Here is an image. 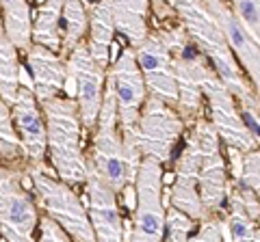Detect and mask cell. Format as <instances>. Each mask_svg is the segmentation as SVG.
<instances>
[{"label": "cell", "instance_id": "3957f363", "mask_svg": "<svg viewBox=\"0 0 260 242\" xmlns=\"http://www.w3.org/2000/svg\"><path fill=\"white\" fill-rule=\"evenodd\" d=\"M46 121V151L63 184L76 186L87 180L83 154V126L74 100L54 98L42 104Z\"/></svg>", "mask_w": 260, "mask_h": 242}, {"label": "cell", "instance_id": "8fae6325", "mask_svg": "<svg viewBox=\"0 0 260 242\" xmlns=\"http://www.w3.org/2000/svg\"><path fill=\"white\" fill-rule=\"evenodd\" d=\"M107 80L111 85L113 98H115L117 106V128L121 136H135L137 121H139V112L145 98H148V89H145L143 76L135 61V52L126 48L115 63H113L111 71L107 74Z\"/></svg>", "mask_w": 260, "mask_h": 242}, {"label": "cell", "instance_id": "7402d4cb", "mask_svg": "<svg viewBox=\"0 0 260 242\" xmlns=\"http://www.w3.org/2000/svg\"><path fill=\"white\" fill-rule=\"evenodd\" d=\"M61 0H50V3H42L35 9V18H32V30H30V42L32 46L46 48L50 52L61 50Z\"/></svg>", "mask_w": 260, "mask_h": 242}, {"label": "cell", "instance_id": "9c48e42d", "mask_svg": "<svg viewBox=\"0 0 260 242\" xmlns=\"http://www.w3.org/2000/svg\"><path fill=\"white\" fill-rule=\"evenodd\" d=\"M184 132V121L176 112V108L167 106L162 100L148 95L137 121V147L141 158H152L158 165H167L172 158L174 145Z\"/></svg>", "mask_w": 260, "mask_h": 242}, {"label": "cell", "instance_id": "7c38bea8", "mask_svg": "<svg viewBox=\"0 0 260 242\" xmlns=\"http://www.w3.org/2000/svg\"><path fill=\"white\" fill-rule=\"evenodd\" d=\"M202 95L208 102L210 110V128L217 132L219 141H223L230 149H237L241 154H249V151L258 149V141L251 139V134L245 130L239 115V108L234 104V98L228 93V89L219 83L215 71L210 69L204 85H202Z\"/></svg>", "mask_w": 260, "mask_h": 242}, {"label": "cell", "instance_id": "f546056e", "mask_svg": "<svg viewBox=\"0 0 260 242\" xmlns=\"http://www.w3.org/2000/svg\"><path fill=\"white\" fill-rule=\"evenodd\" d=\"M186 242H223L221 216H210V219L202 221L200 231L195 233V236H189Z\"/></svg>", "mask_w": 260, "mask_h": 242}, {"label": "cell", "instance_id": "ffe728a7", "mask_svg": "<svg viewBox=\"0 0 260 242\" xmlns=\"http://www.w3.org/2000/svg\"><path fill=\"white\" fill-rule=\"evenodd\" d=\"M109 5H111L115 30L128 39L130 50L139 48L150 33L148 30L150 3H145V0H126V3H109Z\"/></svg>", "mask_w": 260, "mask_h": 242}, {"label": "cell", "instance_id": "4dcf8cb0", "mask_svg": "<svg viewBox=\"0 0 260 242\" xmlns=\"http://www.w3.org/2000/svg\"><path fill=\"white\" fill-rule=\"evenodd\" d=\"M37 242H70V240L59 225L50 221L48 216H44V219L39 221V240Z\"/></svg>", "mask_w": 260, "mask_h": 242}, {"label": "cell", "instance_id": "44dd1931", "mask_svg": "<svg viewBox=\"0 0 260 242\" xmlns=\"http://www.w3.org/2000/svg\"><path fill=\"white\" fill-rule=\"evenodd\" d=\"M0 18H3V33L15 50L26 52L32 46V7L24 0H3L0 3Z\"/></svg>", "mask_w": 260, "mask_h": 242}, {"label": "cell", "instance_id": "603a6c76", "mask_svg": "<svg viewBox=\"0 0 260 242\" xmlns=\"http://www.w3.org/2000/svg\"><path fill=\"white\" fill-rule=\"evenodd\" d=\"M228 212L221 219V233L223 242H258V227L256 221L249 219V214L243 208L239 195L228 184Z\"/></svg>", "mask_w": 260, "mask_h": 242}, {"label": "cell", "instance_id": "1f68e13d", "mask_svg": "<svg viewBox=\"0 0 260 242\" xmlns=\"http://www.w3.org/2000/svg\"><path fill=\"white\" fill-rule=\"evenodd\" d=\"M0 35H5V33H3V18H0Z\"/></svg>", "mask_w": 260, "mask_h": 242}, {"label": "cell", "instance_id": "8992f818", "mask_svg": "<svg viewBox=\"0 0 260 242\" xmlns=\"http://www.w3.org/2000/svg\"><path fill=\"white\" fill-rule=\"evenodd\" d=\"M162 201V165L152 158H141L135 177V208L130 229L124 231V242H162L165 236Z\"/></svg>", "mask_w": 260, "mask_h": 242}, {"label": "cell", "instance_id": "4316f807", "mask_svg": "<svg viewBox=\"0 0 260 242\" xmlns=\"http://www.w3.org/2000/svg\"><path fill=\"white\" fill-rule=\"evenodd\" d=\"M232 15L241 24V28L258 44L260 42V3L258 0H234L228 3Z\"/></svg>", "mask_w": 260, "mask_h": 242}, {"label": "cell", "instance_id": "ac0fdd59", "mask_svg": "<svg viewBox=\"0 0 260 242\" xmlns=\"http://www.w3.org/2000/svg\"><path fill=\"white\" fill-rule=\"evenodd\" d=\"M26 61L32 78V95H35L37 104L61 98V91L65 87V63L61 56L46 48L30 46L26 50Z\"/></svg>", "mask_w": 260, "mask_h": 242}, {"label": "cell", "instance_id": "5bb4252c", "mask_svg": "<svg viewBox=\"0 0 260 242\" xmlns=\"http://www.w3.org/2000/svg\"><path fill=\"white\" fill-rule=\"evenodd\" d=\"M87 195H89V223L93 229L95 242H124V221L119 214L117 195L109 188V184L95 173V169L87 163Z\"/></svg>", "mask_w": 260, "mask_h": 242}, {"label": "cell", "instance_id": "83f0119b", "mask_svg": "<svg viewBox=\"0 0 260 242\" xmlns=\"http://www.w3.org/2000/svg\"><path fill=\"white\" fill-rule=\"evenodd\" d=\"M195 227V221H191L189 216H184L182 212L169 208L165 212V236L162 242H186L191 236V231Z\"/></svg>", "mask_w": 260, "mask_h": 242}, {"label": "cell", "instance_id": "d4e9b609", "mask_svg": "<svg viewBox=\"0 0 260 242\" xmlns=\"http://www.w3.org/2000/svg\"><path fill=\"white\" fill-rule=\"evenodd\" d=\"M0 167L13 169V171H22V169L28 167L18 132L13 128L11 110L3 100H0Z\"/></svg>", "mask_w": 260, "mask_h": 242}, {"label": "cell", "instance_id": "e0dca14e", "mask_svg": "<svg viewBox=\"0 0 260 242\" xmlns=\"http://www.w3.org/2000/svg\"><path fill=\"white\" fill-rule=\"evenodd\" d=\"M204 5L210 11V15L217 20L219 28H221V33H223L225 44H228V48H230V52L234 56V61H239L243 65V69H245L243 76H245L249 80V85H254V89L258 91V85H260V50H258V44L241 28V24L232 15L228 3H221V0H208V3H204Z\"/></svg>", "mask_w": 260, "mask_h": 242}, {"label": "cell", "instance_id": "f1b7e54d", "mask_svg": "<svg viewBox=\"0 0 260 242\" xmlns=\"http://www.w3.org/2000/svg\"><path fill=\"white\" fill-rule=\"evenodd\" d=\"M258 173H260V158H258V149H254V151H249V154H243L241 173L232 184L243 190H249V192H256L258 195V190H260V175Z\"/></svg>", "mask_w": 260, "mask_h": 242}, {"label": "cell", "instance_id": "4fadbf2b", "mask_svg": "<svg viewBox=\"0 0 260 242\" xmlns=\"http://www.w3.org/2000/svg\"><path fill=\"white\" fill-rule=\"evenodd\" d=\"M213 69L208 65L195 44L189 37L184 39L174 50V76H176V89H178V104L176 112L184 121V126L202 119V85H204L206 74Z\"/></svg>", "mask_w": 260, "mask_h": 242}, {"label": "cell", "instance_id": "cb8c5ba5", "mask_svg": "<svg viewBox=\"0 0 260 242\" xmlns=\"http://www.w3.org/2000/svg\"><path fill=\"white\" fill-rule=\"evenodd\" d=\"M87 7L80 0H68L61 9V59H68V54L87 37Z\"/></svg>", "mask_w": 260, "mask_h": 242}, {"label": "cell", "instance_id": "277c9868", "mask_svg": "<svg viewBox=\"0 0 260 242\" xmlns=\"http://www.w3.org/2000/svg\"><path fill=\"white\" fill-rule=\"evenodd\" d=\"M189 37L180 22L174 26L152 30L145 37V42L135 48V61L139 67L148 95H154L176 108L178 104V89H176V76H174V50Z\"/></svg>", "mask_w": 260, "mask_h": 242}, {"label": "cell", "instance_id": "484cf974", "mask_svg": "<svg viewBox=\"0 0 260 242\" xmlns=\"http://www.w3.org/2000/svg\"><path fill=\"white\" fill-rule=\"evenodd\" d=\"M20 89V63L18 50L9 44V39L0 35V100L7 106H13Z\"/></svg>", "mask_w": 260, "mask_h": 242}, {"label": "cell", "instance_id": "5b68a950", "mask_svg": "<svg viewBox=\"0 0 260 242\" xmlns=\"http://www.w3.org/2000/svg\"><path fill=\"white\" fill-rule=\"evenodd\" d=\"M26 171L30 175L32 190H35L39 204L48 212V219L54 221L65 233H70L74 242H95L87 208L72 190V186L56 180L44 163L28 165Z\"/></svg>", "mask_w": 260, "mask_h": 242}, {"label": "cell", "instance_id": "30bf717a", "mask_svg": "<svg viewBox=\"0 0 260 242\" xmlns=\"http://www.w3.org/2000/svg\"><path fill=\"white\" fill-rule=\"evenodd\" d=\"M26 171L0 167V236L3 242H37V208L22 186Z\"/></svg>", "mask_w": 260, "mask_h": 242}, {"label": "cell", "instance_id": "d6986e66", "mask_svg": "<svg viewBox=\"0 0 260 242\" xmlns=\"http://www.w3.org/2000/svg\"><path fill=\"white\" fill-rule=\"evenodd\" d=\"M87 7V52L93 59L98 67L107 69L109 56H111V44H113V15L109 3H85Z\"/></svg>", "mask_w": 260, "mask_h": 242}, {"label": "cell", "instance_id": "6da1fadb", "mask_svg": "<svg viewBox=\"0 0 260 242\" xmlns=\"http://www.w3.org/2000/svg\"><path fill=\"white\" fill-rule=\"evenodd\" d=\"M172 9L176 11V18L184 26L189 39L195 44V48L204 54L208 65L213 67L219 83L239 102L237 106L258 104V91L249 85V80L243 76L239 63L234 61L230 48L225 44L221 28H219L217 20L206 9V5L182 0V3H172Z\"/></svg>", "mask_w": 260, "mask_h": 242}, {"label": "cell", "instance_id": "52a82bcc", "mask_svg": "<svg viewBox=\"0 0 260 242\" xmlns=\"http://www.w3.org/2000/svg\"><path fill=\"white\" fill-rule=\"evenodd\" d=\"M65 63V87L68 100L76 102L80 126L85 130H93L98 124V115L102 108L104 87H107V71L98 67L87 52V44H78L68 54Z\"/></svg>", "mask_w": 260, "mask_h": 242}, {"label": "cell", "instance_id": "2e32d148", "mask_svg": "<svg viewBox=\"0 0 260 242\" xmlns=\"http://www.w3.org/2000/svg\"><path fill=\"white\" fill-rule=\"evenodd\" d=\"M198 165H200L198 141H195V134L189 132L180 156L176 160L174 184H172V190H169V208L182 212L191 221L202 223L208 216L204 212V208H202L200 192H198Z\"/></svg>", "mask_w": 260, "mask_h": 242}, {"label": "cell", "instance_id": "ba28073f", "mask_svg": "<svg viewBox=\"0 0 260 242\" xmlns=\"http://www.w3.org/2000/svg\"><path fill=\"white\" fill-rule=\"evenodd\" d=\"M195 141H198V192L200 201L204 208L206 216H221L225 210V197H228V169L225 160L221 156V141L217 132L210 128L208 121L202 117L193 121Z\"/></svg>", "mask_w": 260, "mask_h": 242}, {"label": "cell", "instance_id": "7a4b0ae2", "mask_svg": "<svg viewBox=\"0 0 260 242\" xmlns=\"http://www.w3.org/2000/svg\"><path fill=\"white\" fill-rule=\"evenodd\" d=\"M95 134L91 143V156L87 163L95 169V173L109 184L115 192H124V188L133 186L137 171L141 165V151L137 147L135 136H121L117 128V106L113 98L111 85L107 80L104 87L102 108L98 115Z\"/></svg>", "mask_w": 260, "mask_h": 242}, {"label": "cell", "instance_id": "9a60e30c", "mask_svg": "<svg viewBox=\"0 0 260 242\" xmlns=\"http://www.w3.org/2000/svg\"><path fill=\"white\" fill-rule=\"evenodd\" d=\"M11 110L13 128L18 132L26 165L44 163L46 156V121L39 110V104L32 95L30 85H20Z\"/></svg>", "mask_w": 260, "mask_h": 242}]
</instances>
